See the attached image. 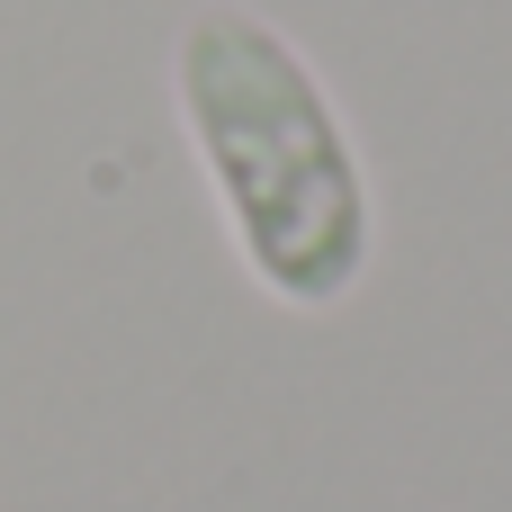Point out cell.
Returning a JSON list of instances; mask_svg holds the SVG:
<instances>
[{"instance_id": "cell-1", "label": "cell", "mask_w": 512, "mask_h": 512, "mask_svg": "<svg viewBox=\"0 0 512 512\" xmlns=\"http://www.w3.org/2000/svg\"><path fill=\"white\" fill-rule=\"evenodd\" d=\"M171 108L252 288L297 315L342 306L378 261V198L306 45L243 0H207L171 36Z\"/></svg>"}]
</instances>
